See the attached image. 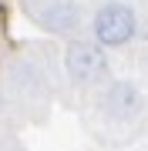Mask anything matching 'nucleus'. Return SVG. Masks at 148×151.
I'll return each instance as SVG.
<instances>
[{
	"label": "nucleus",
	"mask_w": 148,
	"mask_h": 151,
	"mask_svg": "<svg viewBox=\"0 0 148 151\" xmlns=\"http://www.w3.org/2000/svg\"><path fill=\"white\" fill-rule=\"evenodd\" d=\"M30 17L37 20V27H44L51 34H74L84 24V14L77 7V0H37Z\"/></svg>",
	"instance_id": "20e7f679"
},
{
	"label": "nucleus",
	"mask_w": 148,
	"mask_h": 151,
	"mask_svg": "<svg viewBox=\"0 0 148 151\" xmlns=\"http://www.w3.org/2000/svg\"><path fill=\"white\" fill-rule=\"evenodd\" d=\"M145 40H148V37H145Z\"/></svg>",
	"instance_id": "39448f33"
},
{
	"label": "nucleus",
	"mask_w": 148,
	"mask_h": 151,
	"mask_svg": "<svg viewBox=\"0 0 148 151\" xmlns=\"http://www.w3.org/2000/svg\"><path fill=\"white\" fill-rule=\"evenodd\" d=\"M64 74L74 87L108 84V54L94 40H71L64 50Z\"/></svg>",
	"instance_id": "f03ea898"
},
{
	"label": "nucleus",
	"mask_w": 148,
	"mask_h": 151,
	"mask_svg": "<svg viewBox=\"0 0 148 151\" xmlns=\"http://www.w3.org/2000/svg\"><path fill=\"white\" fill-rule=\"evenodd\" d=\"M98 111L115 124H131L145 114V94L135 81H108L98 94Z\"/></svg>",
	"instance_id": "7ed1b4c3"
},
{
	"label": "nucleus",
	"mask_w": 148,
	"mask_h": 151,
	"mask_svg": "<svg viewBox=\"0 0 148 151\" xmlns=\"http://www.w3.org/2000/svg\"><path fill=\"white\" fill-rule=\"evenodd\" d=\"M91 40L101 44L104 50H118L128 47L138 37V10L128 0H101L91 10Z\"/></svg>",
	"instance_id": "f257e3e1"
}]
</instances>
